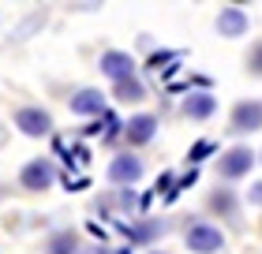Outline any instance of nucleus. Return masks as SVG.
Instances as JSON below:
<instances>
[{
    "mask_svg": "<svg viewBox=\"0 0 262 254\" xmlns=\"http://www.w3.org/2000/svg\"><path fill=\"white\" fill-rule=\"evenodd\" d=\"M187 247L195 254H217L225 247V236H221V228H213V224H191L187 228Z\"/></svg>",
    "mask_w": 262,
    "mask_h": 254,
    "instance_id": "f257e3e1",
    "label": "nucleus"
},
{
    "mask_svg": "<svg viewBox=\"0 0 262 254\" xmlns=\"http://www.w3.org/2000/svg\"><path fill=\"white\" fill-rule=\"evenodd\" d=\"M15 127L23 131V135H30V138H41V135H49L53 120H49V112H41V108H19L15 112Z\"/></svg>",
    "mask_w": 262,
    "mask_h": 254,
    "instance_id": "f03ea898",
    "label": "nucleus"
},
{
    "mask_svg": "<svg viewBox=\"0 0 262 254\" xmlns=\"http://www.w3.org/2000/svg\"><path fill=\"white\" fill-rule=\"evenodd\" d=\"M53 176H56L53 165L45 161V157H38V161H30L27 168H23L19 179H23V187H27V191H45V187L53 183Z\"/></svg>",
    "mask_w": 262,
    "mask_h": 254,
    "instance_id": "7ed1b4c3",
    "label": "nucleus"
},
{
    "mask_svg": "<svg viewBox=\"0 0 262 254\" xmlns=\"http://www.w3.org/2000/svg\"><path fill=\"white\" fill-rule=\"evenodd\" d=\"M251 161H255L251 150H247V146H236V150H229V153L217 161V172L229 176V179H236V176H244L247 168H251Z\"/></svg>",
    "mask_w": 262,
    "mask_h": 254,
    "instance_id": "20e7f679",
    "label": "nucleus"
},
{
    "mask_svg": "<svg viewBox=\"0 0 262 254\" xmlns=\"http://www.w3.org/2000/svg\"><path fill=\"white\" fill-rule=\"evenodd\" d=\"M101 71H105L109 79H116V82L135 79V60H131L127 53H105V56H101Z\"/></svg>",
    "mask_w": 262,
    "mask_h": 254,
    "instance_id": "39448f33",
    "label": "nucleus"
},
{
    "mask_svg": "<svg viewBox=\"0 0 262 254\" xmlns=\"http://www.w3.org/2000/svg\"><path fill=\"white\" fill-rule=\"evenodd\" d=\"M262 127V105L258 101H244L232 108V131H258Z\"/></svg>",
    "mask_w": 262,
    "mask_h": 254,
    "instance_id": "423d86ee",
    "label": "nucleus"
},
{
    "mask_svg": "<svg viewBox=\"0 0 262 254\" xmlns=\"http://www.w3.org/2000/svg\"><path fill=\"white\" fill-rule=\"evenodd\" d=\"M139 176H142V161L131 157V153L116 157V161L109 165V179H113V183H135Z\"/></svg>",
    "mask_w": 262,
    "mask_h": 254,
    "instance_id": "0eeeda50",
    "label": "nucleus"
},
{
    "mask_svg": "<svg viewBox=\"0 0 262 254\" xmlns=\"http://www.w3.org/2000/svg\"><path fill=\"white\" fill-rule=\"evenodd\" d=\"M217 30L225 34V38H240V34L247 30V15L240 8H221V15H217Z\"/></svg>",
    "mask_w": 262,
    "mask_h": 254,
    "instance_id": "6e6552de",
    "label": "nucleus"
},
{
    "mask_svg": "<svg viewBox=\"0 0 262 254\" xmlns=\"http://www.w3.org/2000/svg\"><path fill=\"white\" fill-rule=\"evenodd\" d=\"M71 112H79V116H98L105 112V98L98 90H79L75 98H71Z\"/></svg>",
    "mask_w": 262,
    "mask_h": 254,
    "instance_id": "1a4fd4ad",
    "label": "nucleus"
},
{
    "mask_svg": "<svg viewBox=\"0 0 262 254\" xmlns=\"http://www.w3.org/2000/svg\"><path fill=\"white\" fill-rule=\"evenodd\" d=\"M154 131H158V120L142 112V116H135V120H131V124L124 127V135H127V142L142 146V142H150V138H154Z\"/></svg>",
    "mask_w": 262,
    "mask_h": 254,
    "instance_id": "9d476101",
    "label": "nucleus"
},
{
    "mask_svg": "<svg viewBox=\"0 0 262 254\" xmlns=\"http://www.w3.org/2000/svg\"><path fill=\"white\" fill-rule=\"evenodd\" d=\"M213 108H217V101H213L210 94H191V98L184 101V112H187V116H195V120H206Z\"/></svg>",
    "mask_w": 262,
    "mask_h": 254,
    "instance_id": "9b49d317",
    "label": "nucleus"
},
{
    "mask_svg": "<svg viewBox=\"0 0 262 254\" xmlns=\"http://www.w3.org/2000/svg\"><path fill=\"white\" fill-rule=\"evenodd\" d=\"M161 232H165V224H161V221H146V224H135V228H127L131 243H146V239L161 236Z\"/></svg>",
    "mask_w": 262,
    "mask_h": 254,
    "instance_id": "f8f14e48",
    "label": "nucleus"
},
{
    "mask_svg": "<svg viewBox=\"0 0 262 254\" xmlns=\"http://www.w3.org/2000/svg\"><path fill=\"white\" fill-rule=\"evenodd\" d=\"M142 82L139 79H124V82H116V98L120 101H142Z\"/></svg>",
    "mask_w": 262,
    "mask_h": 254,
    "instance_id": "ddd939ff",
    "label": "nucleus"
},
{
    "mask_svg": "<svg viewBox=\"0 0 262 254\" xmlns=\"http://www.w3.org/2000/svg\"><path fill=\"white\" fill-rule=\"evenodd\" d=\"M49 254H75V236L71 232H60L49 239Z\"/></svg>",
    "mask_w": 262,
    "mask_h": 254,
    "instance_id": "4468645a",
    "label": "nucleus"
},
{
    "mask_svg": "<svg viewBox=\"0 0 262 254\" xmlns=\"http://www.w3.org/2000/svg\"><path fill=\"white\" fill-rule=\"evenodd\" d=\"M251 198H255V202H262V183H255V191H251Z\"/></svg>",
    "mask_w": 262,
    "mask_h": 254,
    "instance_id": "2eb2a0df",
    "label": "nucleus"
},
{
    "mask_svg": "<svg viewBox=\"0 0 262 254\" xmlns=\"http://www.w3.org/2000/svg\"><path fill=\"white\" fill-rule=\"evenodd\" d=\"M255 71H262V49L255 53Z\"/></svg>",
    "mask_w": 262,
    "mask_h": 254,
    "instance_id": "dca6fc26",
    "label": "nucleus"
}]
</instances>
